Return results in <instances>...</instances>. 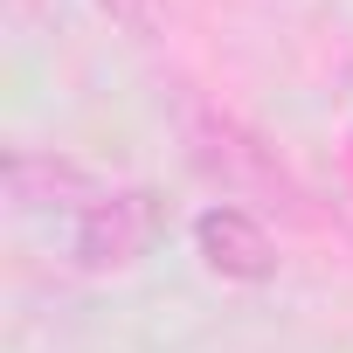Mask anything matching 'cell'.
Returning a JSON list of instances; mask_svg holds the SVG:
<instances>
[{
	"label": "cell",
	"instance_id": "6da1fadb",
	"mask_svg": "<svg viewBox=\"0 0 353 353\" xmlns=\"http://www.w3.org/2000/svg\"><path fill=\"white\" fill-rule=\"evenodd\" d=\"M159 229H166V201H159L152 188H111V194H97V201L77 215L70 256H77V270H90V277L132 270V263L159 243Z\"/></svg>",
	"mask_w": 353,
	"mask_h": 353
},
{
	"label": "cell",
	"instance_id": "7a4b0ae2",
	"mask_svg": "<svg viewBox=\"0 0 353 353\" xmlns=\"http://www.w3.org/2000/svg\"><path fill=\"white\" fill-rule=\"evenodd\" d=\"M194 250H201V263H208L215 277H229V284H270V277H277V243H270V229H263L250 208H229V201L201 208V215H194Z\"/></svg>",
	"mask_w": 353,
	"mask_h": 353
},
{
	"label": "cell",
	"instance_id": "3957f363",
	"mask_svg": "<svg viewBox=\"0 0 353 353\" xmlns=\"http://www.w3.org/2000/svg\"><path fill=\"white\" fill-rule=\"evenodd\" d=\"M8 201L21 215H42V208H90L97 188H90V173L63 152H8Z\"/></svg>",
	"mask_w": 353,
	"mask_h": 353
},
{
	"label": "cell",
	"instance_id": "277c9868",
	"mask_svg": "<svg viewBox=\"0 0 353 353\" xmlns=\"http://www.w3.org/2000/svg\"><path fill=\"white\" fill-rule=\"evenodd\" d=\"M194 159L208 166V173H229L236 188H250V181H263V188H277V166L263 159V145H250L229 118H194Z\"/></svg>",
	"mask_w": 353,
	"mask_h": 353
},
{
	"label": "cell",
	"instance_id": "5b68a950",
	"mask_svg": "<svg viewBox=\"0 0 353 353\" xmlns=\"http://www.w3.org/2000/svg\"><path fill=\"white\" fill-rule=\"evenodd\" d=\"M97 8H104L118 28H132V35H152V28H159V0H97Z\"/></svg>",
	"mask_w": 353,
	"mask_h": 353
}]
</instances>
